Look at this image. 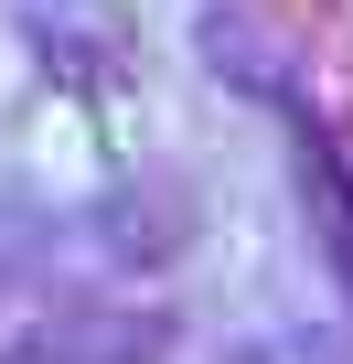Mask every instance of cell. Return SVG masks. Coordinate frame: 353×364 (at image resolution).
Returning a JSON list of instances; mask_svg holds the SVG:
<instances>
[{
  "instance_id": "obj_1",
  "label": "cell",
  "mask_w": 353,
  "mask_h": 364,
  "mask_svg": "<svg viewBox=\"0 0 353 364\" xmlns=\"http://www.w3.org/2000/svg\"><path fill=\"white\" fill-rule=\"evenodd\" d=\"M0 364H171V311L139 300H75L0 343Z\"/></svg>"
},
{
  "instance_id": "obj_2",
  "label": "cell",
  "mask_w": 353,
  "mask_h": 364,
  "mask_svg": "<svg viewBox=\"0 0 353 364\" xmlns=\"http://www.w3.org/2000/svg\"><path fill=\"white\" fill-rule=\"evenodd\" d=\"M300 193H310V225H321L332 268L353 279V182H342V161H332L321 139H300Z\"/></svg>"
},
{
  "instance_id": "obj_3",
  "label": "cell",
  "mask_w": 353,
  "mask_h": 364,
  "mask_svg": "<svg viewBox=\"0 0 353 364\" xmlns=\"http://www.w3.org/2000/svg\"><path fill=\"white\" fill-rule=\"evenodd\" d=\"M225 364H289V353H278V343H246V353H225Z\"/></svg>"
}]
</instances>
